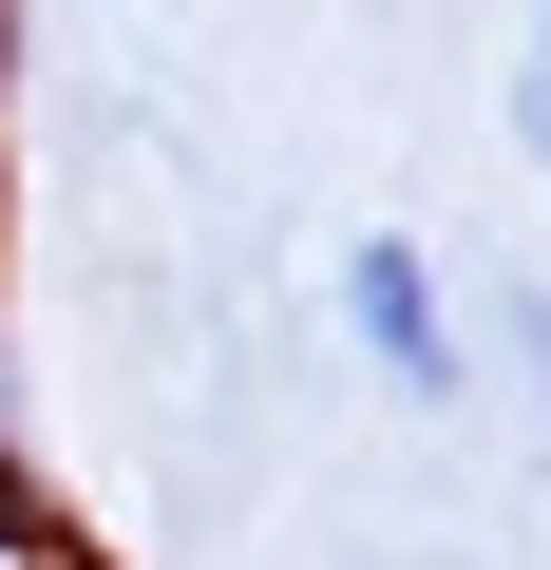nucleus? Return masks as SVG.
<instances>
[{
  "label": "nucleus",
  "mask_w": 551,
  "mask_h": 570,
  "mask_svg": "<svg viewBox=\"0 0 551 570\" xmlns=\"http://www.w3.org/2000/svg\"><path fill=\"white\" fill-rule=\"evenodd\" d=\"M324 305H343V362L400 400V419H456L475 400V343H456V285H437V247L419 228H362L343 266H324Z\"/></svg>",
  "instance_id": "obj_1"
},
{
  "label": "nucleus",
  "mask_w": 551,
  "mask_h": 570,
  "mask_svg": "<svg viewBox=\"0 0 551 570\" xmlns=\"http://www.w3.org/2000/svg\"><path fill=\"white\" fill-rule=\"evenodd\" d=\"M513 134H532V171H551V0H513Z\"/></svg>",
  "instance_id": "obj_2"
}]
</instances>
